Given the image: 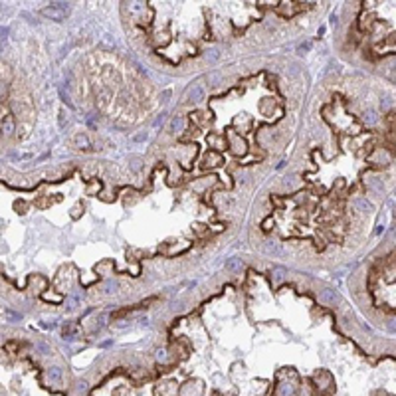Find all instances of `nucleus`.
<instances>
[{"label":"nucleus","mask_w":396,"mask_h":396,"mask_svg":"<svg viewBox=\"0 0 396 396\" xmlns=\"http://www.w3.org/2000/svg\"><path fill=\"white\" fill-rule=\"evenodd\" d=\"M186 95H188L190 101H198V99L202 97V87L198 85V83H192V85L186 89Z\"/></svg>","instance_id":"1"},{"label":"nucleus","mask_w":396,"mask_h":396,"mask_svg":"<svg viewBox=\"0 0 396 396\" xmlns=\"http://www.w3.org/2000/svg\"><path fill=\"white\" fill-rule=\"evenodd\" d=\"M321 297H323L325 301H329V303L337 301V293H333L331 289H323V291H321Z\"/></svg>","instance_id":"2"},{"label":"nucleus","mask_w":396,"mask_h":396,"mask_svg":"<svg viewBox=\"0 0 396 396\" xmlns=\"http://www.w3.org/2000/svg\"><path fill=\"white\" fill-rule=\"evenodd\" d=\"M48 376L52 378L53 382H58V380H61V370L53 366V369H50V370H48Z\"/></svg>","instance_id":"3"},{"label":"nucleus","mask_w":396,"mask_h":396,"mask_svg":"<svg viewBox=\"0 0 396 396\" xmlns=\"http://www.w3.org/2000/svg\"><path fill=\"white\" fill-rule=\"evenodd\" d=\"M240 267H242V259L234 257V259H230V262H228V270H230V271H236V270H240Z\"/></svg>","instance_id":"4"},{"label":"nucleus","mask_w":396,"mask_h":396,"mask_svg":"<svg viewBox=\"0 0 396 396\" xmlns=\"http://www.w3.org/2000/svg\"><path fill=\"white\" fill-rule=\"evenodd\" d=\"M281 390H283V394H287V396H289L291 392H293V388H291V386H283Z\"/></svg>","instance_id":"5"},{"label":"nucleus","mask_w":396,"mask_h":396,"mask_svg":"<svg viewBox=\"0 0 396 396\" xmlns=\"http://www.w3.org/2000/svg\"><path fill=\"white\" fill-rule=\"evenodd\" d=\"M38 347H40V353H48V347H46V345H44V343H40Z\"/></svg>","instance_id":"6"},{"label":"nucleus","mask_w":396,"mask_h":396,"mask_svg":"<svg viewBox=\"0 0 396 396\" xmlns=\"http://www.w3.org/2000/svg\"><path fill=\"white\" fill-rule=\"evenodd\" d=\"M390 329H396V321H392V323H390Z\"/></svg>","instance_id":"7"}]
</instances>
